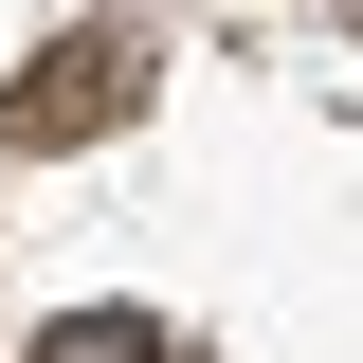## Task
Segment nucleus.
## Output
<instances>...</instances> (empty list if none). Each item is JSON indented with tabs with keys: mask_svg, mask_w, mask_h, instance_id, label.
I'll use <instances>...</instances> for the list:
<instances>
[{
	"mask_svg": "<svg viewBox=\"0 0 363 363\" xmlns=\"http://www.w3.org/2000/svg\"><path fill=\"white\" fill-rule=\"evenodd\" d=\"M145 109V37L128 18H91V37L18 55V91H0V145H91V128H128Z\"/></svg>",
	"mask_w": 363,
	"mask_h": 363,
	"instance_id": "nucleus-1",
	"label": "nucleus"
},
{
	"mask_svg": "<svg viewBox=\"0 0 363 363\" xmlns=\"http://www.w3.org/2000/svg\"><path fill=\"white\" fill-rule=\"evenodd\" d=\"M37 363H182V345L145 309H73V327H37Z\"/></svg>",
	"mask_w": 363,
	"mask_h": 363,
	"instance_id": "nucleus-2",
	"label": "nucleus"
}]
</instances>
